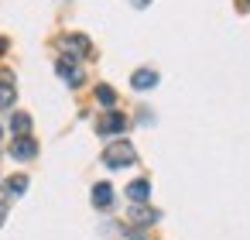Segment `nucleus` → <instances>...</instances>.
Wrapping results in <instances>:
<instances>
[{
  "label": "nucleus",
  "mask_w": 250,
  "mask_h": 240,
  "mask_svg": "<svg viewBox=\"0 0 250 240\" xmlns=\"http://www.w3.org/2000/svg\"><path fill=\"white\" fill-rule=\"evenodd\" d=\"M137 161V151H134V144H127V141H117V144H110L106 151H103V165L106 168H127V165H134Z\"/></svg>",
  "instance_id": "obj_1"
},
{
  "label": "nucleus",
  "mask_w": 250,
  "mask_h": 240,
  "mask_svg": "<svg viewBox=\"0 0 250 240\" xmlns=\"http://www.w3.org/2000/svg\"><path fill=\"white\" fill-rule=\"evenodd\" d=\"M55 72H59L69 86H83V79H86L83 69L76 65V59H59V62H55Z\"/></svg>",
  "instance_id": "obj_2"
},
{
  "label": "nucleus",
  "mask_w": 250,
  "mask_h": 240,
  "mask_svg": "<svg viewBox=\"0 0 250 240\" xmlns=\"http://www.w3.org/2000/svg\"><path fill=\"white\" fill-rule=\"evenodd\" d=\"M96 131H100L103 137H106V134H124V131H127V117H124V113H106V117H100Z\"/></svg>",
  "instance_id": "obj_3"
},
{
  "label": "nucleus",
  "mask_w": 250,
  "mask_h": 240,
  "mask_svg": "<svg viewBox=\"0 0 250 240\" xmlns=\"http://www.w3.org/2000/svg\"><path fill=\"white\" fill-rule=\"evenodd\" d=\"M35 154H38V144H35L31 137H14V144H11V158L28 161V158H35Z\"/></svg>",
  "instance_id": "obj_4"
},
{
  "label": "nucleus",
  "mask_w": 250,
  "mask_h": 240,
  "mask_svg": "<svg viewBox=\"0 0 250 240\" xmlns=\"http://www.w3.org/2000/svg\"><path fill=\"white\" fill-rule=\"evenodd\" d=\"M93 206H96V209H110V206H113V185H110V182L93 185Z\"/></svg>",
  "instance_id": "obj_5"
},
{
  "label": "nucleus",
  "mask_w": 250,
  "mask_h": 240,
  "mask_svg": "<svg viewBox=\"0 0 250 240\" xmlns=\"http://www.w3.org/2000/svg\"><path fill=\"white\" fill-rule=\"evenodd\" d=\"M158 209H151V206H144V202H134L130 206V219L134 223H141V226H147V223H158Z\"/></svg>",
  "instance_id": "obj_6"
},
{
  "label": "nucleus",
  "mask_w": 250,
  "mask_h": 240,
  "mask_svg": "<svg viewBox=\"0 0 250 240\" xmlns=\"http://www.w3.org/2000/svg\"><path fill=\"white\" fill-rule=\"evenodd\" d=\"M62 48L69 52V59H72V55H89V42H86L83 35H65V38H62Z\"/></svg>",
  "instance_id": "obj_7"
},
{
  "label": "nucleus",
  "mask_w": 250,
  "mask_h": 240,
  "mask_svg": "<svg viewBox=\"0 0 250 240\" xmlns=\"http://www.w3.org/2000/svg\"><path fill=\"white\" fill-rule=\"evenodd\" d=\"M130 86H134V89H154V86H158V72H154V69H137V72L130 76Z\"/></svg>",
  "instance_id": "obj_8"
},
{
  "label": "nucleus",
  "mask_w": 250,
  "mask_h": 240,
  "mask_svg": "<svg viewBox=\"0 0 250 240\" xmlns=\"http://www.w3.org/2000/svg\"><path fill=\"white\" fill-rule=\"evenodd\" d=\"M127 196H130L134 202H144V199L151 196V182H147V178H137V182H130V185H127Z\"/></svg>",
  "instance_id": "obj_9"
},
{
  "label": "nucleus",
  "mask_w": 250,
  "mask_h": 240,
  "mask_svg": "<svg viewBox=\"0 0 250 240\" xmlns=\"http://www.w3.org/2000/svg\"><path fill=\"white\" fill-rule=\"evenodd\" d=\"M11 131H14V137H28L31 134V117L28 113H14L11 117Z\"/></svg>",
  "instance_id": "obj_10"
},
{
  "label": "nucleus",
  "mask_w": 250,
  "mask_h": 240,
  "mask_svg": "<svg viewBox=\"0 0 250 240\" xmlns=\"http://www.w3.org/2000/svg\"><path fill=\"white\" fill-rule=\"evenodd\" d=\"M24 189H28V175H14V178H7V182H4V196H11V199H14V196H21Z\"/></svg>",
  "instance_id": "obj_11"
},
{
  "label": "nucleus",
  "mask_w": 250,
  "mask_h": 240,
  "mask_svg": "<svg viewBox=\"0 0 250 240\" xmlns=\"http://www.w3.org/2000/svg\"><path fill=\"white\" fill-rule=\"evenodd\" d=\"M14 107V83H4L0 79V110Z\"/></svg>",
  "instance_id": "obj_12"
},
{
  "label": "nucleus",
  "mask_w": 250,
  "mask_h": 240,
  "mask_svg": "<svg viewBox=\"0 0 250 240\" xmlns=\"http://www.w3.org/2000/svg\"><path fill=\"white\" fill-rule=\"evenodd\" d=\"M96 100H100L103 107H113V103H117V93H113L110 86H96Z\"/></svg>",
  "instance_id": "obj_13"
},
{
  "label": "nucleus",
  "mask_w": 250,
  "mask_h": 240,
  "mask_svg": "<svg viewBox=\"0 0 250 240\" xmlns=\"http://www.w3.org/2000/svg\"><path fill=\"white\" fill-rule=\"evenodd\" d=\"M130 4H134V7L141 11V7H147V4H151V0H130Z\"/></svg>",
  "instance_id": "obj_14"
},
{
  "label": "nucleus",
  "mask_w": 250,
  "mask_h": 240,
  "mask_svg": "<svg viewBox=\"0 0 250 240\" xmlns=\"http://www.w3.org/2000/svg\"><path fill=\"white\" fill-rule=\"evenodd\" d=\"M7 219V202H0V223Z\"/></svg>",
  "instance_id": "obj_15"
},
{
  "label": "nucleus",
  "mask_w": 250,
  "mask_h": 240,
  "mask_svg": "<svg viewBox=\"0 0 250 240\" xmlns=\"http://www.w3.org/2000/svg\"><path fill=\"white\" fill-rule=\"evenodd\" d=\"M4 48H7V42H4V38H0V52H4Z\"/></svg>",
  "instance_id": "obj_16"
},
{
  "label": "nucleus",
  "mask_w": 250,
  "mask_h": 240,
  "mask_svg": "<svg viewBox=\"0 0 250 240\" xmlns=\"http://www.w3.org/2000/svg\"><path fill=\"white\" fill-rule=\"evenodd\" d=\"M0 137H4V127H0Z\"/></svg>",
  "instance_id": "obj_17"
},
{
  "label": "nucleus",
  "mask_w": 250,
  "mask_h": 240,
  "mask_svg": "<svg viewBox=\"0 0 250 240\" xmlns=\"http://www.w3.org/2000/svg\"><path fill=\"white\" fill-rule=\"evenodd\" d=\"M247 4H250V0H247Z\"/></svg>",
  "instance_id": "obj_18"
}]
</instances>
